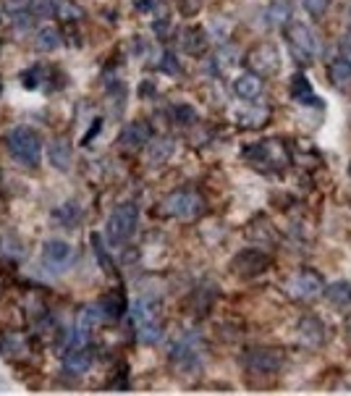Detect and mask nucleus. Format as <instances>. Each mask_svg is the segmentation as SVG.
I'll return each mask as SVG.
<instances>
[{
	"instance_id": "f257e3e1",
	"label": "nucleus",
	"mask_w": 351,
	"mask_h": 396,
	"mask_svg": "<svg viewBox=\"0 0 351 396\" xmlns=\"http://www.w3.org/2000/svg\"><path fill=\"white\" fill-rule=\"evenodd\" d=\"M136 223H139V207H136V203L118 205L113 213H110L108 223H105V239H108V244L110 247L126 244L134 236V231H136Z\"/></svg>"
},
{
	"instance_id": "f03ea898",
	"label": "nucleus",
	"mask_w": 351,
	"mask_h": 396,
	"mask_svg": "<svg viewBox=\"0 0 351 396\" xmlns=\"http://www.w3.org/2000/svg\"><path fill=\"white\" fill-rule=\"evenodd\" d=\"M6 145H8V153L19 160L21 165H29V168H37L39 165V158H42V142H39V136L27 129V126H19V129H13L6 139Z\"/></svg>"
},
{
	"instance_id": "7ed1b4c3",
	"label": "nucleus",
	"mask_w": 351,
	"mask_h": 396,
	"mask_svg": "<svg viewBox=\"0 0 351 396\" xmlns=\"http://www.w3.org/2000/svg\"><path fill=\"white\" fill-rule=\"evenodd\" d=\"M244 155L262 171H281L288 165V153L278 139H262L257 145H249Z\"/></svg>"
},
{
	"instance_id": "20e7f679",
	"label": "nucleus",
	"mask_w": 351,
	"mask_h": 396,
	"mask_svg": "<svg viewBox=\"0 0 351 396\" xmlns=\"http://www.w3.org/2000/svg\"><path fill=\"white\" fill-rule=\"evenodd\" d=\"M286 42H288V48L291 53L296 56V60H302V63H309V60L317 56V39L314 34L309 32V27H304L299 21H291V24H286Z\"/></svg>"
},
{
	"instance_id": "39448f33",
	"label": "nucleus",
	"mask_w": 351,
	"mask_h": 396,
	"mask_svg": "<svg viewBox=\"0 0 351 396\" xmlns=\"http://www.w3.org/2000/svg\"><path fill=\"white\" fill-rule=\"evenodd\" d=\"M205 210V203H202L200 194L194 192H171L165 200L160 203V213L171 215V218H197V215Z\"/></svg>"
},
{
	"instance_id": "423d86ee",
	"label": "nucleus",
	"mask_w": 351,
	"mask_h": 396,
	"mask_svg": "<svg viewBox=\"0 0 351 396\" xmlns=\"http://www.w3.org/2000/svg\"><path fill=\"white\" fill-rule=\"evenodd\" d=\"M288 294L294 297V300H317L320 294H323V276L312 268H302V271H296L288 281Z\"/></svg>"
},
{
	"instance_id": "0eeeda50",
	"label": "nucleus",
	"mask_w": 351,
	"mask_h": 396,
	"mask_svg": "<svg viewBox=\"0 0 351 396\" xmlns=\"http://www.w3.org/2000/svg\"><path fill=\"white\" fill-rule=\"evenodd\" d=\"M244 365H247L252 373H260V376L276 373V370L283 367V352L276 347H255L244 355Z\"/></svg>"
},
{
	"instance_id": "6e6552de",
	"label": "nucleus",
	"mask_w": 351,
	"mask_h": 396,
	"mask_svg": "<svg viewBox=\"0 0 351 396\" xmlns=\"http://www.w3.org/2000/svg\"><path fill=\"white\" fill-rule=\"evenodd\" d=\"M247 63L252 66V74H257V77H273L281 68V53L273 45H257L249 53Z\"/></svg>"
},
{
	"instance_id": "1a4fd4ad",
	"label": "nucleus",
	"mask_w": 351,
	"mask_h": 396,
	"mask_svg": "<svg viewBox=\"0 0 351 396\" xmlns=\"http://www.w3.org/2000/svg\"><path fill=\"white\" fill-rule=\"evenodd\" d=\"M42 262L50 271H66L68 265L74 262V247L60 239H50L42 247Z\"/></svg>"
},
{
	"instance_id": "9d476101",
	"label": "nucleus",
	"mask_w": 351,
	"mask_h": 396,
	"mask_svg": "<svg viewBox=\"0 0 351 396\" xmlns=\"http://www.w3.org/2000/svg\"><path fill=\"white\" fill-rule=\"evenodd\" d=\"M270 265V257H267L262 250H244L238 252V257L231 262V268L241 276V279H252V276H260Z\"/></svg>"
},
{
	"instance_id": "9b49d317",
	"label": "nucleus",
	"mask_w": 351,
	"mask_h": 396,
	"mask_svg": "<svg viewBox=\"0 0 351 396\" xmlns=\"http://www.w3.org/2000/svg\"><path fill=\"white\" fill-rule=\"evenodd\" d=\"M171 357L176 365H197L200 359V336L197 333H186L181 336L171 349Z\"/></svg>"
},
{
	"instance_id": "f8f14e48",
	"label": "nucleus",
	"mask_w": 351,
	"mask_h": 396,
	"mask_svg": "<svg viewBox=\"0 0 351 396\" xmlns=\"http://www.w3.org/2000/svg\"><path fill=\"white\" fill-rule=\"evenodd\" d=\"M234 95L241 97V100H257V97L262 95V77H257L252 71L238 74L234 79Z\"/></svg>"
},
{
	"instance_id": "ddd939ff",
	"label": "nucleus",
	"mask_w": 351,
	"mask_h": 396,
	"mask_svg": "<svg viewBox=\"0 0 351 396\" xmlns=\"http://www.w3.org/2000/svg\"><path fill=\"white\" fill-rule=\"evenodd\" d=\"M150 320H160V302L150 300V297H142V300L134 302V307H132L134 328H136V326H144V323H150Z\"/></svg>"
},
{
	"instance_id": "4468645a",
	"label": "nucleus",
	"mask_w": 351,
	"mask_h": 396,
	"mask_svg": "<svg viewBox=\"0 0 351 396\" xmlns=\"http://www.w3.org/2000/svg\"><path fill=\"white\" fill-rule=\"evenodd\" d=\"M299 341L304 347H320L325 341V331L320 326V320L312 318V315H304L302 323H299Z\"/></svg>"
},
{
	"instance_id": "2eb2a0df",
	"label": "nucleus",
	"mask_w": 351,
	"mask_h": 396,
	"mask_svg": "<svg viewBox=\"0 0 351 396\" xmlns=\"http://www.w3.org/2000/svg\"><path fill=\"white\" fill-rule=\"evenodd\" d=\"M325 300L331 302V307L338 312H349L351 309V283L349 281H336L325 289Z\"/></svg>"
},
{
	"instance_id": "dca6fc26",
	"label": "nucleus",
	"mask_w": 351,
	"mask_h": 396,
	"mask_svg": "<svg viewBox=\"0 0 351 396\" xmlns=\"http://www.w3.org/2000/svg\"><path fill=\"white\" fill-rule=\"evenodd\" d=\"M152 136V129L147 121H134V124H129L121 132V145L124 147H142L150 142Z\"/></svg>"
},
{
	"instance_id": "f3484780",
	"label": "nucleus",
	"mask_w": 351,
	"mask_h": 396,
	"mask_svg": "<svg viewBox=\"0 0 351 396\" xmlns=\"http://www.w3.org/2000/svg\"><path fill=\"white\" fill-rule=\"evenodd\" d=\"M48 158H50V165H56L58 171H68V168H71V160H74L71 142H68V139H53L48 147Z\"/></svg>"
},
{
	"instance_id": "a211bd4d",
	"label": "nucleus",
	"mask_w": 351,
	"mask_h": 396,
	"mask_svg": "<svg viewBox=\"0 0 351 396\" xmlns=\"http://www.w3.org/2000/svg\"><path fill=\"white\" fill-rule=\"evenodd\" d=\"M105 320H108V315H105L103 302H95V305H87V307L79 312L76 328H82L84 333H92V331H95L100 323H105Z\"/></svg>"
},
{
	"instance_id": "6ab92c4d",
	"label": "nucleus",
	"mask_w": 351,
	"mask_h": 396,
	"mask_svg": "<svg viewBox=\"0 0 351 396\" xmlns=\"http://www.w3.org/2000/svg\"><path fill=\"white\" fill-rule=\"evenodd\" d=\"M89 367H92V355L84 347L71 349L66 357H63V370L71 373V376H84Z\"/></svg>"
},
{
	"instance_id": "aec40b11",
	"label": "nucleus",
	"mask_w": 351,
	"mask_h": 396,
	"mask_svg": "<svg viewBox=\"0 0 351 396\" xmlns=\"http://www.w3.org/2000/svg\"><path fill=\"white\" fill-rule=\"evenodd\" d=\"M328 77H331V84L338 92H351V66L343 58H336L328 66Z\"/></svg>"
},
{
	"instance_id": "412c9836",
	"label": "nucleus",
	"mask_w": 351,
	"mask_h": 396,
	"mask_svg": "<svg viewBox=\"0 0 351 396\" xmlns=\"http://www.w3.org/2000/svg\"><path fill=\"white\" fill-rule=\"evenodd\" d=\"M291 95H294V100H299L302 106H320L317 103V97H314V89L312 84H309V79L304 77V74H294V79H291Z\"/></svg>"
},
{
	"instance_id": "4be33fe9",
	"label": "nucleus",
	"mask_w": 351,
	"mask_h": 396,
	"mask_svg": "<svg viewBox=\"0 0 351 396\" xmlns=\"http://www.w3.org/2000/svg\"><path fill=\"white\" fill-rule=\"evenodd\" d=\"M291 19V3L288 0H273L265 11V21L270 27H286Z\"/></svg>"
},
{
	"instance_id": "5701e85b",
	"label": "nucleus",
	"mask_w": 351,
	"mask_h": 396,
	"mask_svg": "<svg viewBox=\"0 0 351 396\" xmlns=\"http://www.w3.org/2000/svg\"><path fill=\"white\" fill-rule=\"evenodd\" d=\"M173 150H176V142H173V139H155V142L150 145L147 158H150V163L160 165L162 160H168V158H171Z\"/></svg>"
},
{
	"instance_id": "b1692460",
	"label": "nucleus",
	"mask_w": 351,
	"mask_h": 396,
	"mask_svg": "<svg viewBox=\"0 0 351 396\" xmlns=\"http://www.w3.org/2000/svg\"><path fill=\"white\" fill-rule=\"evenodd\" d=\"M136 338L142 341V344H160L162 341V323L160 320H150V323H144V326H136Z\"/></svg>"
},
{
	"instance_id": "393cba45",
	"label": "nucleus",
	"mask_w": 351,
	"mask_h": 396,
	"mask_svg": "<svg viewBox=\"0 0 351 396\" xmlns=\"http://www.w3.org/2000/svg\"><path fill=\"white\" fill-rule=\"evenodd\" d=\"M184 50L186 53H191V56H197V53H202L205 50V45H208V34L202 30H197V27H191V30L184 32Z\"/></svg>"
},
{
	"instance_id": "a878e982",
	"label": "nucleus",
	"mask_w": 351,
	"mask_h": 396,
	"mask_svg": "<svg viewBox=\"0 0 351 396\" xmlns=\"http://www.w3.org/2000/svg\"><path fill=\"white\" fill-rule=\"evenodd\" d=\"M60 32L56 30V27H45V30H39L37 34V48L39 50H56L60 48Z\"/></svg>"
},
{
	"instance_id": "bb28decb",
	"label": "nucleus",
	"mask_w": 351,
	"mask_h": 396,
	"mask_svg": "<svg viewBox=\"0 0 351 396\" xmlns=\"http://www.w3.org/2000/svg\"><path fill=\"white\" fill-rule=\"evenodd\" d=\"M212 63L220 68H231L238 63V53L234 45H218V53H215V58H212Z\"/></svg>"
},
{
	"instance_id": "cd10ccee",
	"label": "nucleus",
	"mask_w": 351,
	"mask_h": 396,
	"mask_svg": "<svg viewBox=\"0 0 351 396\" xmlns=\"http://www.w3.org/2000/svg\"><path fill=\"white\" fill-rule=\"evenodd\" d=\"M304 11L309 13V16H314V19H320L325 11H328V6H331V0H302Z\"/></svg>"
},
{
	"instance_id": "c85d7f7f",
	"label": "nucleus",
	"mask_w": 351,
	"mask_h": 396,
	"mask_svg": "<svg viewBox=\"0 0 351 396\" xmlns=\"http://www.w3.org/2000/svg\"><path fill=\"white\" fill-rule=\"evenodd\" d=\"M56 16H60V19H82V11L76 8L74 3H56Z\"/></svg>"
},
{
	"instance_id": "c756f323",
	"label": "nucleus",
	"mask_w": 351,
	"mask_h": 396,
	"mask_svg": "<svg viewBox=\"0 0 351 396\" xmlns=\"http://www.w3.org/2000/svg\"><path fill=\"white\" fill-rule=\"evenodd\" d=\"M173 118L181 121V124H194V121H197V113H194L191 106H176L173 108Z\"/></svg>"
},
{
	"instance_id": "7c9ffc66",
	"label": "nucleus",
	"mask_w": 351,
	"mask_h": 396,
	"mask_svg": "<svg viewBox=\"0 0 351 396\" xmlns=\"http://www.w3.org/2000/svg\"><path fill=\"white\" fill-rule=\"evenodd\" d=\"M32 11L37 16H53L56 13V3H50V0H32Z\"/></svg>"
},
{
	"instance_id": "2f4dec72",
	"label": "nucleus",
	"mask_w": 351,
	"mask_h": 396,
	"mask_svg": "<svg viewBox=\"0 0 351 396\" xmlns=\"http://www.w3.org/2000/svg\"><path fill=\"white\" fill-rule=\"evenodd\" d=\"M92 247H95V252H97V260L103 262V265H105V268H108V271H113V265L108 262V252H105L103 239H100V236H92Z\"/></svg>"
},
{
	"instance_id": "473e14b6",
	"label": "nucleus",
	"mask_w": 351,
	"mask_h": 396,
	"mask_svg": "<svg viewBox=\"0 0 351 396\" xmlns=\"http://www.w3.org/2000/svg\"><path fill=\"white\" fill-rule=\"evenodd\" d=\"M162 71H165V74H179L181 71L179 58H176L173 53H165V56H162Z\"/></svg>"
},
{
	"instance_id": "72a5a7b5",
	"label": "nucleus",
	"mask_w": 351,
	"mask_h": 396,
	"mask_svg": "<svg viewBox=\"0 0 351 396\" xmlns=\"http://www.w3.org/2000/svg\"><path fill=\"white\" fill-rule=\"evenodd\" d=\"M100 126H103V118H95V126H92V132H89V134H87L84 139H82V142H84V145H89V142H92V139H95V136H97V132H100Z\"/></svg>"
},
{
	"instance_id": "f704fd0d",
	"label": "nucleus",
	"mask_w": 351,
	"mask_h": 396,
	"mask_svg": "<svg viewBox=\"0 0 351 396\" xmlns=\"http://www.w3.org/2000/svg\"><path fill=\"white\" fill-rule=\"evenodd\" d=\"M341 58L351 66V37H349V39H343V45H341Z\"/></svg>"
},
{
	"instance_id": "c9c22d12",
	"label": "nucleus",
	"mask_w": 351,
	"mask_h": 396,
	"mask_svg": "<svg viewBox=\"0 0 351 396\" xmlns=\"http://www.w3.org/2000/svg\"><path fill=\"white\" fill-rule=\"evenodd\" d=\"M186 3H197V0H186ZM194 8L200 11V6H184L181 11H184V13H194Z\"/></svg>"
},
{
	"instance_id": "e433bc0d",
	"label": "nucleus",
	"mask_w": 351,
	"mask_h": 396,
	"mask_svg": "<svg viewBox=\"0 0 351 396\" xmlns=\"http://www.w3.org/2000/svg\"><path fill=\"white\" fill-rule=\"evenodd\" d=\"M349 333H351V323H349Z\"/></svg>"
},
{
	"instance_id": "4c0bfd02",
	"label": "nucleus",
	"mask_w": 351,
	"mask_h": 396,
	"mask_svg": "<svg viewBox=\"0 0 351 396\" xmlns=\"http://www.w3.org/2000/svg\"><path fill=\"white\" fill-rule=\"evenodd\" d=\"M0 84H3V82H0ZM0 92H3V87H0Z\"/></svg>"
},
{
	"instance_id": "58836bf2",
	"label": "nucleus",
	"mask_w": 351,
	"mask_h": 396,
	"mask_svg": "<svg viewBox=\"0 0 351 396\" xmlns=\"http://www.w3.org/2000/svg\"><path fill=\"white\" fill-rule=\"evenodd\" d=\"M349 174H351V165H349Z\"/></svg>"
}]
</instances>
